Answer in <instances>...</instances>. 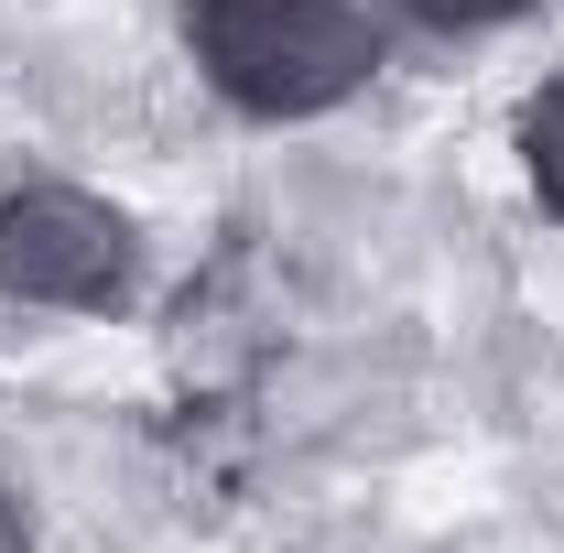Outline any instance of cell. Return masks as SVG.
<instances>
[{"label":"cell","instance_id":"7a4b0ae2","mask_svg":"<svg viewBox=\"0 0 564 553\" xmlns=\"http://www.w3.org/2000/svg\"><path fill=\"white\" fill-rule=\"evenodd\" d=\"M0 293H22V304H120L131 293V217L87 185L0 196Z\"/></svg>","mask_w":564,"mask_h":553},{"label":"cell","instance_id":"277c9868","mask_svg":"<svg viewBox=\"0 0 564 553\" xmlns=\"http://www.w3.org/2000/svg\"><path fill=\"white\" fill-rule=\"evenodd\" d=\"M413 22H434V33H489V22H521L532 0H402Z\"/></svg>","mask_w":564,"mask_h":553},{"label":"cell","instance_id":"3957f363","mask_svg":"<svg viewBox=\"0 0 564 553\" xmlns=\"http://www.w3.org/2000/svg\"><path fill=\"white\" fill-rule=\"evenodd\" d=\"M521 152H532V185H543V207L564 217V87L521 120Z\"/></svg>","mask_w":564,"mask_h":553},{"label":"cell","instance_id":"6da1fadb","mask_svg":"<svg viewBox=\"0 0 564 553\" xmlns=\"http://www.w3.org/2000/svg\"><path fill=\"white\" fill-rule=\"evenodd\" d=\"M185 33L250 120H315L380 76V33L348 0H185Z\"/></svg>","mask_w":564,"mask_h":553},{"label":"cell","instance_id":"5b68a950","mask_svg":"<svg viewBox=\"0 0 564 553\" xmlns=\"http://www.w3.org/2000/svg\"><path fill=\"white\" fill-rule=\"evenodd\" d=\"M0 553H22V510L11 499H0Z\"/></svg>","mask_w":564,"mask_h":553}]
</instances>
